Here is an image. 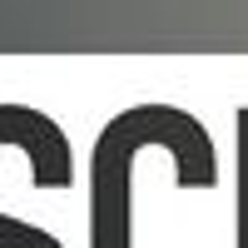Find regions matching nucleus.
Returning a JSON list of instances; mask_svg holds the SVG:
<instances>
[{
    "instance_id": "f03ea898",
    "label": "nucleus",
    "mask_w": 248,
    "mask_h": 248,
    "mask_svg": "<svg viewBox=\"0 0 248 248\" xmlns=\"http://www.w3.org/2000/svg\"><path fill=\"white\" fill-rule=\"evenodd\" d=\"M0 144H20L30 154L40 189H65L70 184V144L60 134V124H50L45 114L20 109V105H0ZM0 248H60V243L50 233L30 229V223L0 214Z\"/></svg>"
},
{
    "instance_id": "f257e3e1",
    "label": "nucleus",
    "mask_w": 248,
    "mask_h": 248,
    "mask_svg": "<svg viewBox=\"0 0 248 248\" xmlns=\"http://www.w3.org/2000/svg\"><path fill=\"white\" fill-rule=\"evenodd\" d=\"M154 144H164L174 154V164H179L189 189H209L218 179L214 144H209L199 119H189L184 109H169V105L124 109L94 144V238H90V248H134L129 243L134 159L144 149H154Z\"/></svg>"
}]
</instances>
